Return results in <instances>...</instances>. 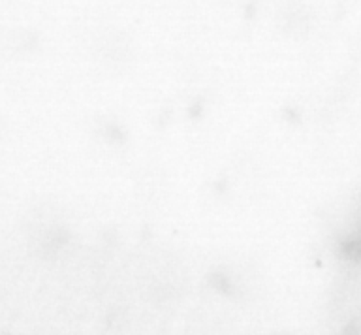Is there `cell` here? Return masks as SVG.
<instances>
[{
  "label": "cell",
  "mask_w": 361,
  "mask_h": 335,
  "mask_svg": "<svg viewBox=\"0 0 361 335\" xmlns=\"http://www.w3.org/2000/svg\"><path fill=\"white\" fill-rule=\"evenodd\" d=\"M344 335H360V331H357V329L355 328H352V329H348V331H346V334Z\"/></svg>",
  "instance_id": "cell-1"
}]
</instances>
